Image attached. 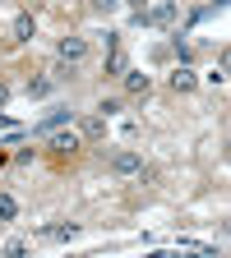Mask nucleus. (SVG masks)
I'll return each instance as SVG.
<instances>
[{"mask_svg":"<svg viewBox=\"0 0 231 258\" xmlns=\"http://www.w3.org/2000/svg\"><path fill=\"white\" fill-rule=\"evenodd\" d=\"M56 55H60V64H83L88 60V37H60V46H56Z\"/></svg>","mask_w":231,"mask_h":258,"instance_id":"1","label":"nucleus"},{"mask_svg":"<svg viewBox=\"0 0 231 258\" xmlns=\"http://www.w3.org/2000/svg\"><path fill=\"white\" fill-rule=\"evenodd\" d=\"M171 19H176V0H162L153 10H139V23H148V28H167Z\"/></svg>","mask_w":231,"mask_h":258,"instance_id":"2","label":"nucleus"},{"mask_svg":"<svg viewBox=\"0 0 231 258\" xmlns=\"http://www.w3.org/2000/svg\"><path fill=\"white\" fill-rule=\"evenodd\" d=\"M139 166H144V157H139V152H116V157H111V175H120V180L139 175Z\"/></svg>","mask_w":231,"mask_h":258,"instance_id":"3","label":"nucleus"},{"mask_svg":"<svg viewBox=\"0 0 231 258\" xmlns=\"http://www.w3.org/2000/svg\"><path fill=\"white\" fill-rule=\"evenodd\" d=\"M79 139H88V143L107 139V115H83L79 120Z\"/></svg>","mask_w":231,"mask_h":258,"instance_id":"4","label":"nucleus"},{"mask_svg":"<svg viewBox=\"0 0 231 258\" xmlns=\"http://www.w3.org/2000/svg\"><path fill=\"white\" fill-rule=\"evenodd\" d=\"M171 88L176 92H194V88H199V74H194L190 64H176V70H171Z\"/></svg>","mask_w":231,"mask_h":258,"instance_id":"5","label":"nucleus"},{"mask_svg":"<svg viewBox=\"0 0 231 258\" xmlns=\"http://www.w3.org/2000/svg\"><path fill=\"white\" fill-rule=\"evenodd\" d=\"M148 88H153L148 74H139V70H129V74H125V92H129V97H148Z\"/></svg>","mask_w":231,"mask_h":258,"instance_id":"6","label":"nucleus"},{"mask_svg":"<svg viewBox=\"0 0 231 258\" xmlns=\"http://www.w3.org/2000/svg\"><path fill=\"white\" fill-rule=\"evenodd\" d=\"M10 32H14V42H32V14H14Z\"/></svg>","mask_w":231,"mask_h":258,"instance_id":"7","label":"nucleus"},{"mask_svg":"<svg viewBox=\"0 0 231 258\" xmlns=\"http://www.w3.org/2000/svg\"><path fill=\"white\" fill-rule=\"evenodd\" d=\"M79 143H83L79 134H56V139H51V148H56L60 157H65V152H79Z\"/></svg>","mask_w":231,"mask_h":258,"instance_id":"8","label":"nucleus"},{"mask_svg":"<svg viewBox=\"0 0 231 258\" xmlns=\"http://www.w3.org/2000/svg\"><path fill=\"white\" fill-rule=\"evenodd\" d=\"M42 240H74V226H42Z\"/></svg>","mask_w":231,"mask_h":258,"instance_id":"9","label":"nucleus"},{"mask_svg":"<svg viewBox=\"0 0 231 258\" xmlns=\"http://www.w3.org/2000/svg\"><path fill=\"white\" fill-rule=\"evenodd\" d=\"M65 120H70V111H51V115L37 124V134H51V129H56V124H65Z\"/></svg>","mask_w":231,"mask_h":258,"instance_id":"10","label":"nucleus"},{"mask_svg":"<svg viewBox=\"0 0 231 258\" xmlns=\"http://www.w3.org/2000/svg\"><path fill=\"white\" fill-rule=\"evenodd\" d=\"M19 217V203L10 199V194H0V221H14Z\"/></svg>","mask_w":231,"mask_h":258,"instance_id":"11","label":"nucleus"},{"mask_svg":"<svg viewBox=\"0 0 231 258\" xmlns=\"http://www.w3.org/2000/svg\"><path fill=\"white\" fill-rule=\"evenodd\" d=\"M51 88H56V79H32L28 83V97H47Z\"/></svg>","mask_w":231,"mask_h":258,"instance_id":"12","label":"nucleus"},{"mask_svg":"<svg viewBox=\"0 0 231 258\" xmlns=\"http://www.w3.org/2000/svg\"><path fill=\"white\" fill-rule=\"evenodd\" d=\"M116 111H120V102H111V97H102V106H97V115H107V120H111Z\"/></svg>","mask_w":231,"mask_h":258,"instance_id":"13","label":"nucleus"},{"mask_svg":"<svg viewBox=\"0 0 231 258\" xmlns=\"http://www.w3.org/2000/svg\"><path fill=\"white\" fill-rule=\"evenodd\" d=\"M23 249H28V244H23V240H10V244H5V249H0V253H10V258H19V253H23Z\"/></svg>","mask_w":231,"mask_h":258,"instance_id":"14","label":"nucleus"},{"mask_svg":"<svg viewBox=\"0 0 231 258\" xmlns=\"http://www.w3.org/2000/svg\"><path fill=\"white\" fill-rule=\"evenodd\" d=\"M116 5H120V0H93V10H102V14H107V10H116Z\"/></svg>","mask_w":231,"mask_h":258,"instance_id":"15","label":"nucleus"},{"mask_svg":"<svg viewBox=\"0 0 231 258\" xmlns=\"http://www.w3.org/2000/svg\"><path fill=\"white\" fill-rule=\"evenodd\" d=\"M10 102V83H0V106H5Z\"/></svg>","mask_w":231,"mask_h":258,"instance_id":"16","label":"nucleus"},{"mask_svg":"<svg viewBox=\"0 0 231 258\" xmlns=\"http://www.w3.org/2000/svg\"><path fill=\"white\" fill-rule=\"evenodd\" d=\"M125 5H129V10H134V14H139V10H144V0H125Z\"/></svg>","mask_w":231,"mask_h":258,"instance_id":"17","label":"nucleus"}]
</instances>
